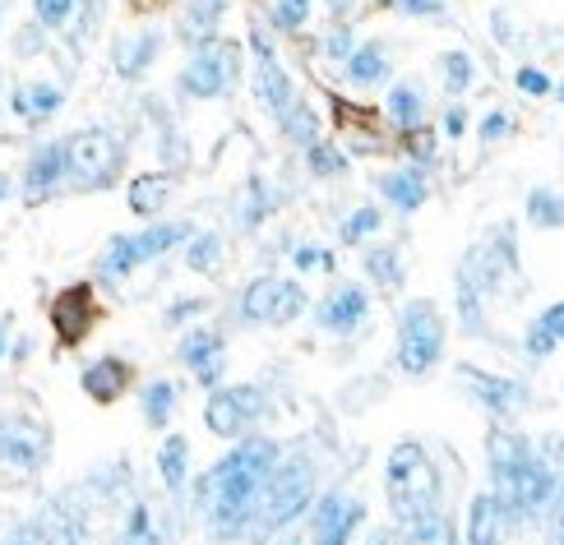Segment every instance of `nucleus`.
<instances>
[{
    "instance_id": "f257e3e1",
    "label": "nucleus",
    "mask_w": 564,
    "mask_h": 545,
    "mask_svg": "<svg viewBox=\"0 0 564 545\" xmlns=\"http://www.w3.org/2000/svg\"><path fill=\"white\" fill-rule=\"evenodd\" d=\"M273 467H278V448L269 439H250L199 481V500H204L208 517H214L218 536H231V532L250 527L254 500H260L264 481L273 477Z\"/></svg>"
},
{
    "instance_id": "f03ea898",
    "label": "nucleus",
    "mask_w": 564,
    "mask_h": 545,
    "mask_svg": "<svg viewBox=\"0 0 564 545\" xmlns=\"http://www.w3.org/2000/svg\"><path fill=\"white\" fill-rule=\"evenodd\" d=\"M384 486H389V509L398 523H426L435 517V504H440V471L431 462V454L421 448L416 439H403L389 454V471H384Z\"/></svg>"
},
{
    "instance_id": "7ed1b4c3",
    "label": "nucleus",
    "mask_w": 564,
    "mask_h": 545,
    "mask_svg": "<svg viewBox=\"0 0 564 545\" xmlns=\"http://www.w3.org/2000/svg\"><path fill=\"white\" fill-rule=\"evenodd\" d=\"M311 494H315V471L311 462H282L273 467V477L264 481L260 500H254V513H250V532L254 536H269L278 527H288L292 517H301L311 509Z\"/></svg>"
},
{
    "instance_id": "20e7f679",
    "label": "nucleus",
    "mask_w": 564,
    "mask_h": 545,
    "mask_svg": "<svg viewBox=\"0 0 564 545\" xmlns=\"http://www.w3.org/2000/svg\"><path fill=\"white\" fill-rule=\"evenodd\" d=\"M444 351V319L435 301H412L398 319V366L408 374H426Z\"/></svg>"
},
{
    "instance_id": "39448f33",
    "label": "nucleus",
    "mask_w": 564,
    "mask_h": 545,
    "mask_svg": "<svg viewBox=\"0 0 564 545\" xmlns=\"http://www.w3.org/2000/svg\"><path fill=\"white\" fill-rule=\"evenodd\" d=\"M65 167L75 172L79 185H107L121 167V144L107 130H79L65 144Z\"/></svg>"
},
{
    "instance_id": "423d86ee",
    "label": "nucleus",
    "mask_w": 564,
    "mask_h": 545,
    "mask_svg": "<svg viewBox=\"0 0 564 545\" xmlns=\"http://www.w3.org/2000/svg\"><path fill=\"white\" fill-rule=\"evenodd\" d=\"M181 236H191V227L172 222V227H149V231H139V236H121V241L107 250L102 273H107V277H121V273H130V269H139V264H149V259L167 254V250L181 241Z\"/></svg>"
},
{
    "instance_id": "0eeeda50",
    "label": "nucleus",
    "mask_w": 564,
    "mask_h": 545,
    "mask_svg": "<svg viewBox=\"0 0 564 545\" xmlns=\"http://www.w3.org/2000/svg\"><path fill=\"white\" fill-rule=\"evenodd\" d=\"M241 310L250 319H260V324H288L305 310V292L288 277H254L246 287Z\"/></svg>"
},
{
    "instance_id": "6e6552de",
    "label": "nucleus",
    "mask_w": 564,
    "mask_h": 545,
    "mask_svg": "<svg viewBox=\"0 0 564 545\" xmlns=\"http://www.w3.org/2000/svg\"><path fill=\"white\" fill-rule=\"evenodd\" d=\"M231 79H237V46L214 42V46H204L191 65H185L181 88L195 92V98H218V92H227Z\"/></svg>"
},
{
    "instance_id": "1a4fd4ad",
    "label": "nucleus",
    "mask_w": 564,
    "mask_h": 545,
    "mask_svg": "<svg viewBox=\"0 0 564 545\" xmlns=\"http://www.w3.org/2000/svg\"><path fill=\"white\" fill-rule=\"evenodd\" d=\"M93 319H98V301H93L88 282H75V287L56 292V301H52V328H56V338L65 347H79L88 338Z\"/></svg>"
},
{
    "instance_id": "9d476101",
    "label": "nucleus",
    "mask_w": 564,
    "mask_h": 545,
    "mask_svg": "<svg viewBox=\"0 0 564 545\" xmlns=\"http://www.w3.org/2000/svg\"><path fill=\"white\" fill-rule=\"evenodd\" d=\"M264 412V393L260 389H218L214 397H208V430L214 435H241L246 425Z\"/></svg>"
},
{
    "instance_id": "9b49d317",
    "label": "nucleus",
    "mask_w": 564,
    "mask_h": 545,
    "mask_svg": "<svg viewBox=\"0 0 564 545\" xmlns=\"http://www.w3.org/2000/svg\"><path fill=\"white\" fill-rule=\"evenodd\" d=\"M46 430L37 421H6L0 425V462L19 467V471H33L46 458Z\"/></svg>"
},
{
    "instance_id": "f8f14e48",
    "label": "nucleus",
    "mask_w": 564,
    "mask_h": 545,
    "mask_svg": "<svg viewBox=\"0 0 564 545\" xmlns=\"http://www.w3.org/2000/svg\"><path fill=\"white\" fill-rule=\"evenodd\" d=\"M463 379L473 384V393L486 402L496 416H513L528 402L523 384H513V379H496V374H486V370H473V366H463Z\"/></svg>"
},
{
    "instance_id": "ddd939ff",
    "label": "nucleus",
    "mask_w": 564,
    "mask_h": 545,
    "mask_svg": "<svg viewBox=\"0 0 564 545\" xmlns=\"http://www.w3.org/2000/svg\"><path fill=\"white\" fill-rule=\"evenodd\" d=\"M505 527L509 509L496 494H477L473 509H467V545H505Z\"/></svg>"
},
{
    "instance_id": "4468645a",
    "label": "nucleus",
    "mask_w": 564,
    "mask_h": 545,
    "mask_svg": "<svg viewBox=\"0 0 564 545\" xmlns=\"http://www.w3.org/2000/svg\"><path fill=\"white\" fill-rule=\"evenodd\" d=\"M357 523H361V504L347 500V494H328V500L315 509V532L328 545H347V536Z\"/></svg>"
},
{
    "instance_id": "2eb2a0df",
    "label": "nucleus",
    "mask_w": 564,
    "mask_h": 545,
    "mask_svg": "<svg viewBox=\"0 0 564 545\" xmlns=\"http://www.w3.org/2000/svg\"><path fill=\"white\" fill-rule=\"evenodd\" d=\"M370 310V301L361 287H338L334 296H328L319 305V328H328V334H351Z\"/></svg>"
},
{
    "instance_id": "dca6fc26",
    "label": "nucleus",
    "mask_w": 564,
    "mask_h": 545,
    "mask_svg": "<svg viewBox=\"0 0 564 545\" xmlns=\"http://www.w3.org/2000/svg\"><path fill=\"white\" fill-rule=\"evenodd\" d=\"M14 545H79V527L61 504H52V509H42L33 517V527L19 532Z\"/></svg>"
},
{
    "instance_id": "f3484780",
    "label": "nucleus",
    "mask_w": 564,
    "mask_h": 545,
    "mask_svg": "<svg viewBox=\"0 0 564 545\" xmlns=\"http://www.w3.org/2000/svg\"><path fill=\"white\" fill-rule=\"evenodd\" d=\"M181 361L199 374V384H218V379H223V361H227V357H223V338L208 334V328H199V334L185 338Z\"/></svg>"
},
{
    "instance_id": "a211bd4d",
    "label": "nucleus",
    "mask_w": 564,
    "mask_h": 545,
    "mask_svg": "<svg viewBox=\"0 0 564 545\" xmlns=\"http://www.w3.org/2000/svg\"><path fill=\"white\" fill-rule=\"evenodd\" d=\"M126 384H130V366L116 361V357H102L98 366L84 370V389H88L93 402H116L126 393Z\"/></svg>"
},
{
    "instance_id": "6ab92c4d",
    "label": "nucleus",
    "mask_w": 564,
    "mask_h": 545,
    "mask_svg": "<svg viewBox=\"0 0 564 545\" xmlns=\"http://www.w3.org/2000/svg\"><path fill=\"white\" fill-rule=\"evenodd\" d=\"M254 92H260V102L269 111H282V116L292 111V84H288V75H282V65L273 61V52H264V46H260V75H254Z\"/></svg>"
},
{
    "instance_id": "aec40b11",
    "label": "nucleus",
    "mask_w": 564,
    "mask_h": 545,
    "mask_svg": "<svg viewBox=\"0 0 564 545\" xmlns=\"http://www.w3.org/2000/svg\"><path fill=\"white\" fill-rule=\"evenodd\" d=\"M380 189H384V199L398 204L403 212H412V208L426 204V181H421L416 167H408V172H389V176L380 181Z\"/></svg>"
},
{
    "instance_id": "412c9836",
    "label": "nucleus",
    "mask_w": 564,
    "mask_h": 545,
    "mask_svg": "<svg viewBox=\"0 0 564 545\" xmlns=\"http://www.w3.org/2000/svg\"><path fill=\"white\" fill-rule=\"evenodd\" d=\"M61 172H65V149H42L33 157V167H29V199L33 204L46 199V189L61 181Z\"/></svg>"
},
{
    "instance_id": "4be33fe9",
    "label": "nucleus",
    "mask_w": 564,
    "mask_h": 545,
    "mask_svg": "<svg viewBox=\"0 0 564 545\" xmlns=\"http://www.w3.org/2000/svg\"><path fill=\"white\" fill-rule=\"evenodd\" d=\"M172 195V181L162 176V172H149V176H134V185H130V208L134 212H158L162 208V199Z\"/></svg>"
},
{
    "instance_id": "5701e85b",
    "label": "nucleus",
    "mask_w": 564,
    "mask_h": 545,
    "mask_svg": "<svg viewBox=\"0 0 564 545\" xmlns=\"http://www.w3.org/2000/svg\"><path fill=\"white\" fill-rule=\"evenodd\" d=\"M121 545H167V532L158 527V517H153V509H149V504H134Z\"/></svg>"
},
{
    "instance_id": "b1692460",
    "label": "nucleus",
    "mask_w": 564,
    "mask_h": 545,
    "mask_svg": "<svg viewBox=\"0 0 564 545\" xmlns=\"http://www.w3.org/2000/svg\"><path fill=\"white\" fill-rule=\"evenodd\" d=\"M10 102H14L19 116H29V121H42V116H52V111L61 107V92L46 88V84H37V88H19Z\"/></svg>"
},
{
    "instance_id": "393cba45",
    "label": "nucleus",
    "mask_w": 564,
    "mask_h": 545,
    "mask_svg": "<svg viewBox=\"0 0 564 545\" xmlns=\"http://www.w3.org/2000/svg\"><path fill=\"white\" fill-rule=\"evenodd\" d=\"M347 75H351V84H380L389 75V61L380 46H361V52H351Z\"/></svg>"
},
{
    "instance_id": "a878e982",
    "label": "nucleus",
    "mask_w": 564,
    "mask_h": 545,
    "mask_svg": "<svg viewBox=\"0 0 564 545\" xmlns=\"http://www.w3.org/2000/svg\"><path fill=\"white\" fill-rule=\"evenodd\" d=\"M389 116L403 130H416L421 126V92L412 88V84H398L393 92H389Z\"/></svg>"
},
{
    "instance_id": "bb28decb",
    "label": "nucleus",
    "mask_w": 564,
    "mask_h": 545,
    "mask_svg": "<svg viewBox=\"0 0 564 545\" xmlns=\"http://www.w3.org/2000/svg\"><path fill=\"white\" fill-rule=\"evenodd\" d=\"M528 218L536 227H564V195H551V189H532V195H528Z\"/></svg>"
},
{
    "instance_id": "cd10ccee",
    "label": "nucleus",
    "mask_w": 564,
    "mask_h": 545,
    "mask_svg": "<svg viewBox=\"0 0 564 545\" xmlns=\"http://www.w3.org/2000/svg\"><path fill=\"white\" fill-rule=\"evenodd\" d=\"M172 407H176V384H167V379H158V384H149V389H144V416H149L153 425H167Z\"/></svg>"
},
{
    "instance_id": "c85d7f7f",
    "label": "nucleus",
    "mask_w": 564,
    "mask_h": 545,
    "mask_svg": "<svg viewBox=\"0 0 564 545\" xmlns=\"http://www.w3.org/2000/svg\"><path fill=\"white\" fill-rule=\"evenodd\" d=\"M366 269H370V277L380 282L384 292H393L398 282H403V269H398V250H370L366 254Z\"/></svg>"
},
{
    "instance_id": "c756f323",
    "label": "nucleus",
    "mask_w": 564,
    "mask_h": 545,
    "mask_svg": "<svg viewBox=\"0 0 564 545\" xmlns=\"http://www.w3.org/2000/svg\"><path fill=\"white\" fill-rule=\"evenodd\" d=\"M158 471H162V481H167L172 490L185 486V439H167V448H162V458H158Z\"/></svg>"
},
{
    "instance_id": "7c9ffc66",
    "label": "nucleus",
    "mask_w": 564,
    "mask_h": 545,
    "mask_svg": "<svg viewBox=\"0 0 564 545\" xmlns=\"http://www.w3.org/2000/svg\"><path fill=\"white\" fill-rule=\"evenodd\" d=\"M408 545H454V527L435 513V517H426V523H416V527H412Z\"/></svg>"
},
{
    "instance_id": "2f4dec72",
    "label": "nucleus",
    "mask_w": 564,
    "mask_h": 545,
    "mask_svg": "<svg viewBox=\"0 0 564 545\" xmlns=\"http://www.w3.org/2000/svg\"><path fill=\"white\" fill-rule=\"evenodd\" d=\"M288 134L296 139V144H305V149H315V134H319V121L305 107H292L288 111Z\"/></svg>"
},
{
    "instance_id": "473e14b6",
    "label": "nucleus",
    "mask_w": 564,
    "mask_h": 545,
    "mask_svg": "<svg viewBox=\"0 0 564 545\" xmlns=\"http://www.w3.org/2000/svg\"><path fill=\"white\" fill-rule=\"evenodd\" d=\"M444 84H449V92H463L467 84H473V61H467L463 52L444 56Z\"/></svg>"
},
{
    "instance_id": "72a5a7b5",
    "label": "nucleus",
    "mask_w": 564,
    "mask_h": 545,
    "mask_svg": "<svg viewBox=\"0 0 564 545\" xmlns=\"http://www.w3.org/2000/svg\"><path fill=\"white\" fill-rule=\"evenodd\" d=\"M223 14V0H191V33H208Z\"/></svg>"
},
{
    "instance_id": "f704fd0d",
    "label": "nucleus",
    "mask_w": 564,
    "mask_h": 545,
    "mask_svg": "<svg viewBox=\"0 0 564 545\" xmlns=\"http://www.w3.org/2000/svg\"><path fill=\"white\" fill-rule=\"evenodd\" d=\"M375 227H380V208H361V212H351L347 227H343V241H361V236H370Z\"/></svg>"
},
{
    "instance_id": "c9c22d12",
    "label": "nucleus",
    "mask_w": 564,
    "mask_h": 545,
    "mask_svg": "<svg viewBox=\"0 0 564 545\" xmlns=\"http://www.w3.org/2000/svg\"><path fill=\"white\" fill-rule=\"evenodd\" d=\"M153 52H158V37H139V42L130 46V52L121 56V69H126V75H139V69H144V65L153 61Z\"/></svg>"
},
{
    "instance_id": "e433bc0d",
    "label": "nucleus",
    "mask_w": 564,
    "mask_h": 545,
    "mask_svg": "<svg viewBox=\"0 0 564 545\" xmlns=\"http://www.w3.org/2000/svg\"><path fill=\"white\" fill-rule=\"evenodd\" d=\"M305 14H311V0H278V10H273L278 29H301Z\"/></svg>"
},
{
    "instance_id": "4c0bfd02",
    "label": "nucleus",
    "mask_w": 564,
    "mask_h": 545,
    "mask_svg": "<svg viewBox=\"0 0 564 545\" xmlns=\"http://www.w3.org/2000/svg\"><path fill=\"white\" fill-rule=\"evenodd\" d=\"M214 264H218V241L214 236H199L191 246V269H214Z\"/></svg>"
},
{
    "instance_id": "58836bf2",
    "label": "nucleus",
    "mask_w": 564,
    "mask_h": 545,
    "mask_svg": "<svg viewBox=\"0 0 564 545\" xmlns=\"http://www.w3.org/2000/svg\"><path fill=\"white\" fill-rule=\"evenodd\" d=\"M311 167H315L319 176H334V172H343V157H338L334 149H319V144H315V149H311Z\"/></svg>"
},
{
    "instance_id": "ea45409f",
    "label": "nucleus",
    "mask_w": 564,
    "mask_h": 545,
    "mask_svg": "<svg viewBox=\"0 0 564 545\" xmlns=\"http://www.w3.org/2000/svg\"><path fill=\"white\" fill-rule=\"evenodd\" d=\"M536 324H542V328H546V334H551L555 342H564V301H555L551 310H542V315H536Z\"/></svg>"
},
{
    "instance_id": "a19ab883",
    "label": "nucleus",
    "mask_w": 564,
    "mask_h": 545,
    "mask_svg": "<svg viewBox=\"0 0 564 545\" xmlns=\"http://www.w3.org/2000/svg\"><path fill=\"white\" fill-rule=\"evenodd\" d=\"M555 347H560V342H555V338L546 334L542 324H532V328H528V351H532V357H551Z\"/></svg>"
},
{
    "instance_id": "79ce46f5",
    "label": "nucleus",
    "mask_w": 564,
    "mask_h": 545,
    "mask_svg": "<svg viewBox=\"0 0 564 545\" xmlns=\"http://www.w3.org/2000/svg\"><path fill=\"white\" fill-rule=\"evenodd\" d=\"M519 88L532 92V98H542V92H551V79L542 75V69H532V65H528V69H519Z\"/></svg>"
},
{
    "instance_id": "37998d69",
    "label": "nucleus",
    "mask_w": 564,
    "mask_h": 545,
    "mask_svg": "<svg viewBox=\"0 0 564 545\" xmlns=\"http://www.w3.org/2000/svg\"><path fill=\"white\" fill-rule=\"evenodd\" d=\"M69 6H75V0H37V19L42 23H56V19L69 14Z\"/></svg>"
},
{
    "instance_id": "c03bdc74",
    "label": "nucleus",
    "mask_w": 564,
    "mask_h": 545,
    "mask_svg": "<svg viewBox=\"0 0 564 545\" xmlns=\"http://www.w3.org/2000/svg\"><path fill=\"white\" fill-rule=\"evenodd\" d=\"M296 264L301 269H334V259H328L324 250H296Z\"/></svg>"
},
{
    "instance_id": "a18cd8bd",
    "label": "nucleus",
    "mask_w": 564,
    "mask_h": 545,
    "mask_svg": "<svg viewBox=\"0 0 564 545\" xmlns=\"http://www.w3.org/2000/svg\"><path fill=\"white\" fill-rule=\"evenodd\" d=\"M505 130H509V121H505V116H500V111H490V116H486V121H481V139H500Z\"/></svg>"
},
{
    "instance_id": "49530a36",
    "label": "nucleus",
    "mask_w": 564,
    "mask_h": 545,
    "mask_svg": "<svg viewBox=\"0 0 564 545\" xmlns=\"http://www.w3.org/2000/svg\"><path fill=\"white\" fill-rule=\"evenodd\" d=\"M403 10H412V14H435L440 10V0H398Z\"/></svg>"
},
{
    "instance_id": "de8ad7c7",
    "label": "nucleus",
    "mask_w": 564,
    "mask_h": 545,
    "mask_svg": "<svg viewBox=\"0 0 564 545\" xmlns=\"http://www.w3.org/2000/svg\"><path fill=\"white\" fill-rule=\"evenodd\" d=\"M328 52H334V56H347V61H351V37H347V33H334V37H328Z\"/></svg>"
},
{
    "instance_id": "09e8293b",
    "label": "nucleus",
    "mask_w": 564,
    "mask_h": 545,
    "mask_svg": "<svg viewBox=\"0 0 564 545\" xmlns=\"http://www.w3.org/2000/svg\"><path fill=\"white\" fill-rule=\"evenodd\" d=\"M463 126H467V116H463V107H454V111H449V116H444V130H449V134H454V139H458V134H463Z\"/></svg>"
},
{
    "instance_id": "8fccbe9b",
    "label": "nucleus",
    "mask_w": 564,
    "mask_h": 545,
    "mask_svg": "<svg viewBox=\"0 0 564 545\" xmlns=\"http://www.w3.org/2000/svg\"><path fill=\"white\" fill-rule=\"evenodd\" d=\"M555 532H560V545H564V500H560V513H555Z\"/></svg>"
},
{
    "instance_id": "3c124183",
    "label": "nucleus",
    "mask_w": 564,
    "mask_h": 545,
    "mask_svg": "<svg viewBox=\"0 0 564 545\" xmlns=\"http://www.w3.org/2000/svg\"><path fill=\"white\" fill-rule=\"evenodd\" d=\"M366 545H389V536H370V541H366Z\"/></svg>"
},
{
    "instance_id": "603ef678",
    "label": "nucleus",
    "mask_w": 564,
    "mask_h": 545,
    "mask_svg": "<svg viewBox=\"0 0 564 545\" xmlns=\"http://www.w3.org/2000/svg\"><path fill=\"white\" fill-rule=\"evenodd\" d=\"M0 195H6V176H0Z\"/></svg>"
},
{
    "instance_id": "864d4df0",
    "label": "nucleus",
    "mask_w": 564,
    "mask_h": 545,
    "mask_svg": "<svg viewBox=\"0 0 564 545\" xmlns=\"http://www.w3.org/2000/svg\"><path fill=\"white\" fill-rule=\"evenodd\" d=\"M0 351H6V334H0Z\"/></svg>"
},
{
    "instance_id": "5fc2aeb1",
    "label": "nucleus",
    "mask_w": 564,
    "mask_h": 545,
    "mask_svg": "<svg viewBox=\"0 0 564 545\" xmlns=\"http://www.w3.org/2000/svg\"><path fill=\"white\" fill-rule=\"evenodd\" d=\"M560 102H564V88H560Z\"/></svg>"
},
{
    "instance_id": "6e6d98bb",
    "label": "nucleus",
    "mask_w": 564,
    "mask_h": 545,
    "mask_svg": "<svg viewBox=\"0 0 564 545\" xmlns=\"http://www.w3.org/2000/svg\"><path fill=\"white\" fill-rule=\"evenodd\" d=\"M315 545H328V541H315Z\"/></svg>"
}]
</instances>
